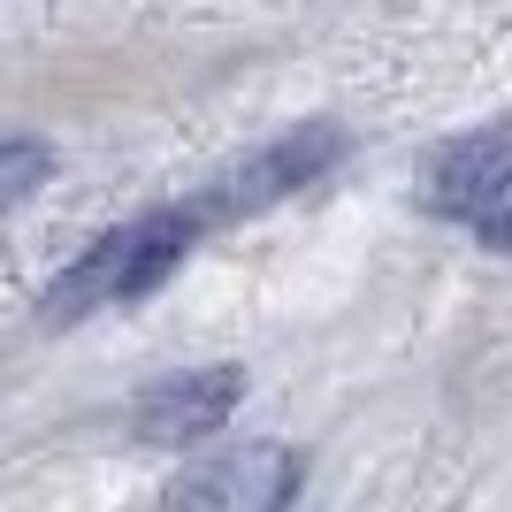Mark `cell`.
<instances>
[{"label":"cell","mask_w":512,"mask_h":512,"mask_svg":"<svg viewBox=\"0 0 512 512\" xmlns=\"http://www.w3.org/2000/svg\"><path fill=\"white\" fill-rule=\"evenodd\" d=\"M199 237H207V214H199L192 199L153 207V214H138V222H115V230H100L85 253L39 291V321L46 329H69V321L100 314V306L146 299V291H161V283L192 260Z\"/></svg>","instance_id":"cell-1"},{"label":"cell","mask_w":512,"mask_h":512,"mask_svg":"<svg viewBox=\"0 0 512 512\" xmlns=\"http://www.w3.org/2000/svg\"><path fill=\"white\" fill-rule=\"evenodd\" d=\"M344 153H352L344 123H329V115H321V123H291L283 138L245 153L237 169H222L207 192H192V207L207 214V230H230L245 214H268V207H283V199H299L306 184H321V176L337 169Z\"/></svg>","instance_id":"cell-2"},{"label":"cell","mask_w":512,"mask_h":512,"mask_svg":"<svg viewBox=\"0 0 512 512\" xmlns=\"http://www.w3.org/2000/svg\"><path fill=\"white\" fill-rule=\"evenodd\" d=\"M299 482H306L299 444L260 436V444H230L214 459H199L192 474H176L161 512H283L299 497Z\"/></svg>","instance_id":"cell-3"},{"label":"cell","mask_w":512,"mask_h":512,"mask_svg":"<svg viewBox=\"0 0 512 512\" xmlns=\"http://www.w3.org/2000/svg\"><path fill=\"white\" fill-rule=\"evenodd\" d=\"M505 192H512V115L444 138V146L421 161V184H413V199H421L428 214H444V222H474V230L505 207Z\"/></svg>","instance_id":"cell-4"},{"label":"cell","mask_w":512,"mask_h":512,"mask_svg":"<svg viewBox=\"0 0 512 512\" xmlns=\"http://www.w3.org/2000/svg\"><path fill=\"white\" fill-rule=\"evenodd\" d=\"M245 398V367H184V375H161V383L138 390V406H130V436L153 451H192L207 444L214 428L237 413Z\"/></svg>","instance_id":"cell-5"},{"label":"cell","mask_w":512,"mask_h":512,"mask_svg":"<svg viewBox=\"0 0 512 512\" xmlns=\"http://www.w3.org/2000/svg\"><path fill=\"white\" fill-rule=\"evenodd\" d=\"M46 176H54V146L46 138H0V214L23 207Z\"/></svg>","instance_id":"cell-6"},{"label":"cell","mask_w":512,"mask_h":512,"mask_svg":"<svg viewBox=\"0 0 512 512\" xmlns=\"http://www.w3.org/2000/svg\"><path fill=\"white\" fill-rule=\"evenodd\" d=\"M474 237H482L490 253H512V207H497V214H490V222H482Z\"/></svg>","instance_id":"cell-7"}]
</instances>
